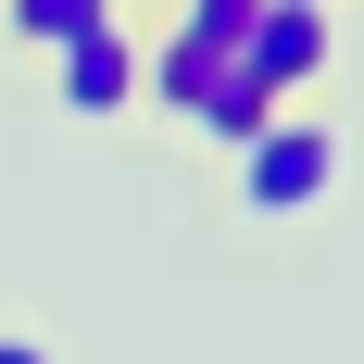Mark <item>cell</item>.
<instances>
[{
  "instance_id": "5",
  "label": "cell",
  "mask_w": 364,
  "mask_h": 364,
  "mask_svg": "<svg viewBox=\"0 0 364 364\" xmlns=\"http://www.w3.org/2000/svg\"><path fill=\"white\" fill-rule=\"evenodd\" d=\"M252 13H264V0H176V26H188V38H214L226 63H239V38H252Z\"/></svg>"
},
{
  "instance_id": "2",
  "label": "cell",
  "mask_w": 364,
  "mask_h": 364,
  "mask_svg": "<svg viewBox=\"0 0 364 364\" xmlns=\"http://www.w3.org/2000/svg\"><path fill=\"white\" fill-rule=\"evenodd\" d=\"M239 75H264L277 101L327 88V75H339V0H264L252 38H239Z\"/></svg>"
},
{
  "instance_id": "6",
  "label": "cell",
  "mask_w": 364,
  "mask_h": 364,
  "mask_svg": "<svg viewBox=\"0 0 364 364\" xmlns=\"http://www.w3.org/2000/svg\"><path fill=\"white\" fill-rule=\"evenodd\" d=\"M0 364H50V339H26V327H0Z\"/></svg>"
},
{
  "instance_id": "4",
  "label": "cell",
  "mask_w": 364,
  "mask_h": 364,
  "mask_svg": "<svg viewBox=\"0 0 364 364\" xmlns=\"http://www.w3.org/2000/svg\"><path fill=\"white\" fill-rule=\"evenodd\" d=\"M101 13H126V0H0V38H13V50H38V63H50V50H63L75 26H101Z\"/></svg>"
},
{
  "instance_id": "1",
  "label": "cell",
  "mask_w": 364,
  "mask_h": 364,
  "mask_svg": "<svg viewBox=\"0 0 364 364\" xmlns=\"http://www.w3.org/2000/svg\"><path fill=\"white\" fill-rule=\"evenodd\" d=\"M314 201H339V126L327 113H277L252 151H226V214L277 226V214H314Z\"/></svg>"
},
{
  "instance_id": "3",
  "label": "cell",
  "mask_w": 364,
  "mask_h": 364,
  "mask_svg": "<svg viewBox=\"0 0 364 364\" xmlns=\"http://www.w3.org/2000/svg\"><path fill=\"white\" fill-rule=\"evenodd\" d=\"M50 101L113 126V113H139V13H101V26H75L50 50Z\"/></svg>"
}]
</instances>
